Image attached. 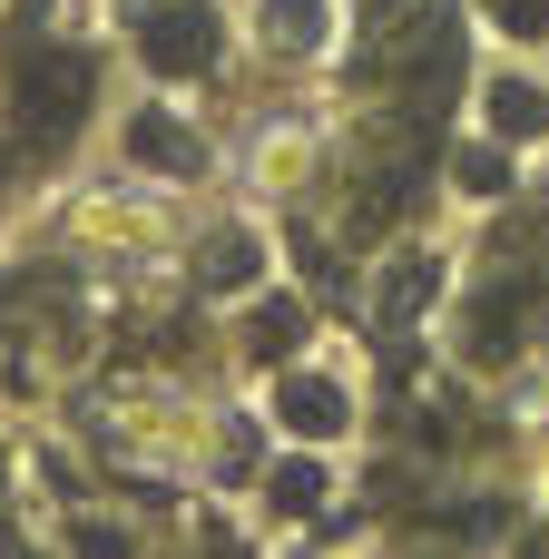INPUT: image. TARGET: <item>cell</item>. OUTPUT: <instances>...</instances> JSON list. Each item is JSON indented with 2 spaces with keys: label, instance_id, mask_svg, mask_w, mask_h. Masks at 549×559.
Returning a JSON list of instances; mask_svg holds the SVG:
<instances>
[{
  "label": "cell",
  "instance_id": "9",
  "mask_svg": "<svg viewBox=\"0 0 549 559\" xmlns=\"http://www.w3.org/2000/svg\"><path fill=\"white\" fill-rule=\"evenodd\" d=\"M295 344H305V305H295V295H265V305L246 314V354L275 364V354H295Z\"/></svg>",
  "mask_w": 549,
  "mask_h": 559
},
{
  "label": "cell",
  "instance_id": "10",
  "mask_svg": "<svg viewBox=\"0 0 549 559\" xmlns=\"http://www.w3.org/2000/svg\"><path fill=\"white\" fill-rule=\"evenodd\" d=\"M275 49H324V0H265L255 10Z\"/></svg>",
  "mask_w": 549,
  "mask_h": 559
},
{
  "label": "cell",
  "instance_id": "1",
  "mask_svg": "<svg viewBox=\"0 0 549 559\" xmlns=\"http://www.w3.org/2000/svg\"><path fill=\"white\" fill-rule=\"evenodd\" d=\"M138 49H147L167 79H206V69H216V20H206V10H157V20L138 29Z\"/></svg>",
  "mask_w": 549,
  "mask_h": 559
},
{
  "label": "cell",
  "instance_id": "4",
  "mask_svg": "<svg viewBox=\"0 0 549 559\" xmlns=\"http://www.w3.org/2000/svg\"><path fill=\"white\" fill-rule=\"evenodd\" d=\"M128 157H138V167H177V177H206V147H196V128H177L167 108H138V118H128Z\"/></svg>",
  "mask_w": 549,
  "mask_h": 559
},
{
  "label": "cell",
  "instance_id": "7",
  "mask_svg": "<svg viewBox=\"0 0 549 559\" xmlns=\"http://www.w3.org/2000/svg\"><path fill=\"white\" fill-rule=\"evenodd\" d=\"M481 108H491V138H511V147L549 128V88H540V79H491Z\"/></svg>",
  "mask_w": 549,
  "mask_h": 559
},
{
  "label": "cell",
  "instance_id": "8",
  "mask_svg": "<svg viewBox=\"0 0 549 559\" xmlns=\"http://www.w3.org/2000/svg\"><path fill=\"white\" fill-rule=\"evenodd\" d=\"M324 491H334V481H324V462H305V452L265 472V511H275V521H314V511H324Z\"/></svg>",
  "mask_w": 549,
  "mask_h": 559
},
{
  "label": "cell",
  "instance_id": "2",
  "mask_svg": "<svg viewBox=\"0 0 549 559\" xmlns=\"http://www.w3.org/2000/svg\"><path fill=\"white\" fill-rule=\"evenodd\" d=\"M255 275H265V236L255 226H216L196 246V295H246Z\"/></svg>",
  "mask_w": 549,
  "mask_h": 559
},
{
  "label": "cell",
  "instance_id": "12",
  "mask_svg": "<svg viewBox=\"0 0 549 559\" xmlns=\"http://www.w3.org/2000/svg\"><path fill=\"white\" fill-rule=\"evenodd\" d=\"M491 10H501V29H521V39L549 29V0H491Z\"/></svg>",
  "mask_w": 549,
  "mask_h": 559
},
{
  "label": "cell",
  "instance_id": "5",
  "mask_svg": "<svg viewBox=\"0 0 549 559\" xmlns=\"http://www.w3.org/2000/svg\"><path fill=\"white\" fill-rule=\"evenodd\" d=\"M432 285H442V265H432V255H393V265H383V285H373V324H383V334H413V314L432 305Z\"/></svg>",
  "mask_w": 549,
  "mask_h": 559
},
{
  "label": "cell",
  "instance_id": "6",
  "mask_svg": "<svg viewBox=\"0 0 549 559\" xmlns=\"http://www.w3.org/2000/svg\"><path fill=\"white\" fill-rule=\"evenodd\" d=\"M79 88H88V69H79V59L29 69V79H20V128H29V138H39V118H49V128H69V118H79Z\"/></svg>",
  "mask_w": 549,
  "mask_h": 559
},
{
  "label": "cell",
  "instance_id": "3",
  "mask_svg": "<svg viewBox=\"0 0 549 559\" xmlns=\"http://www.w3.org/2000/svg\"><path fill=\"white\" fill-rule=\"evenodd\" d=\"M275 423H285L295 442H334V432L354 423V403H344L334 383H314V373H285V383H275Z\"/></svg>",
  "mask_w": 549,
  "mask_h": 559
},
{
  "label": "cell",
  "instance_id": "11",
  "mask_svg": "<svg viewBox=\"0 0 549 559\" xmlns=\"http://www.w3.org/2000/svg\"><path fill=\"white\" fill-rule=\"evenodd\" d=\"M452 177H462L472 197H501V187H511V147H462V157H452Z\"/></svg>",
  "mask_w": 549,
  "mask_h": 559
}]
</instances>
